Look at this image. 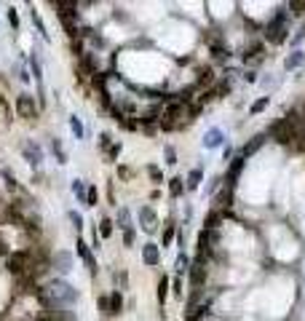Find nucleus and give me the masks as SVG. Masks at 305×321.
Returning a JSON list of instances; mask_svg holds the SVG:
<instances>
[{"mask_svg": "<svg viewBox=\"0 0 305 321\" xmlns=\"http://www.w3.org/2000/svg\"><path fill=\"white\" fill-rule=\"evenodd\" d=\"M222 217H225V214L220 212V209H211L209 217H206V230H217V228H220V222H222Z\"/></svg>", "mask_w": 305, "mask_h": 321, "instance_id": "nucleus-17", "label": "nucleus"}, {"mask_svg": "<svg viewBox=\"0 0 305 321\" xmlns=\"http://www.w3.org/2000/svg\"><path fill=\"white\" fill-rule=\"evenodd\" d=\"M177 235V228H174V222H169L166 228H163V235H161V241H163V246H169L171 244V238Z\"/></svg>", "mask_w": 305, "mask_h": 321, "instance_id": "nucleus-24", "label": "nucleus"}, {"mask_svg": "<svg viewBox=\"0 0 305 321\" xmlns=\"http://www.w3.org/2000/svg\"><path fill=\"white\" fill-rule=\"evenodd\" d=\"M169 297V278L166 276H161L158 278V303L163 305V300Z\"/></svg>", "mask_w": 305, "mask_h": 321, "instance_id": "nucleus-20", "label": "nucleus"}, {"mask_svg": "<svg viewBox=\"0 0 305 321\" xmlns=\"http://www.w3.org/2000/svg\"><path fill=\"white\" fill-rule=\"evenodd\" d=\"M265 41H270L273 46L287 41V11L284 8H278V14L268 22V27H265Z\"/></svg>", "mask_w": 305, "mask_h": 321, "instance_id": "nucleus-3", "label": "nucleus"}, {"mask_svg": "<svg viewBox=\"0 0 305 321\" xmlns=\"http://www.w3.org/2000/svg\"><path fill=\"white\" fill-rule=\"evenodd\" d=\"M139 222H142V228L148 233H155L158 230V217H155V212H152L150 206H142L139 209Z\"/></svg>", "mask_w": 305, "mask_h": 321, "instance_id": "nucleus-7", "label": "nucleus"}, {"mask_svg": "<svg viewBox=\"0 0 305 321\" xmlns=\"http://www.w3.org/2000/svg\"><path fill=\"white\" fill-rule=\"evenodd\" d=\"M222 139H225L222 129H209V132L203 134V145H206V147H220Z\"/></svg>", "mask_w": 305, "mask_h": 321, "instance_id": "nucleus-10", "label": "nucleus"}, {"mask_svg": "<svg viewBox=\"0 0 305 321\" xmlns=\"http://www.w3.org/2000/svg\"><path fill=\"white\" fill-rule=\"evenodd\" d=\"M99 233H102V238H110V235H112V220H102Z\"/></svg>", "mask_w": 305, "mask_h": 321, "instance_id": "nucleus-32", "label": "nucleus"}, {"mask_svg": "<svg viewBox=\"0 0 305 321\" xmlns=\"http://www.w3.org/2000/svg\"><path fill=\"white\" fill-rule=\"evenodd\" d=\"M190 271V257L188 254H177V273H185Z\"/></svg>", "mask_w": 305, "mask_h": 321, "instance_id": "nucleus-27", "label": "nucleus"}, {"mask_svg": "<svg viewBox=\"0 0 305 321\" xmlns=\"http://www.w3.org/2000/svg\"><path fill=\"white\" fill-rule=\"evenodd\" d=\"M201 180H203V172L201 169H193L190 177H188V190H196L198 185H201Z\"/></svg>", "mask_w": 305, "mask_h": 321, "instance_id": "nucleus-21", "label": "nucleus"}, {"mask_svg": "<svg viewBox=\"0 0 305 321\" xmlns=\"http://www.w3.org/2000/svg\"><path fill=\"white\" fill-rule=\"evenodd\" d=\"M244 81H249V83H254V81H257V75H254V73H247V75H244Z\"/></svg>", "mask_w": 305, "mask_h": 321, "instance_id": "nucleus-44", "label": "nucleus"}, {"mask_svg": "<svg viewBox=\"0 0 305 321\" xmlns=\"http://www.w3.org/2000/svg\"><path fill=\"white\" fill-rule=\"evenodd\" d=\"M303 41H305V24H303V27H300V32H297V35L292 38V46H300Z\"/></svg>", "mask_w": 305, "mask_h": 321, "instance_id": "nucleus-37", "label": "nucleus"}, {"mask_svg": "<svg viewBox=\"0 0 305 321\" xmlns=\"http://www.w3.org/2000/svg\"><path fill=\"white\" fill-rule=\"evenodd\" d=\"M118 155H121V142H112V147L107 150V158H110V161H115Z\"/></svg>", "mask_w": 305, "mask_h": 321, "instance_id": "nucleus-35", "label": "nucleus"}, {"mask_svg": "<svg viewBox=\"0 0 305 321\" xmlns=\"http://www.w3.org/2000/svg\"><path fill=\"white\" fill-rule=\"evenodd\" d=\"M70 129H72V134H75L78 139L83 137V123H81V118H78V115H70Z\"/></svg>", "mask_w": 305, "mask_h": 321, "instance_id": "nucleus-25", "label": "nucleus"}, {"mask_svg": "<svg viewBox=\"0 0 305 321\" xmlns=\"http://www.w3.org/2000/svg\"><path fill=\"white\" fill-rule=\"evenodd\" d=\"M72 193H75L78 204H86V195H89V187H86V182H81V180H72Z\"/></svg>", "mask_w": 305, "mask_h": 321, "instance_id": "nucleus-16", "label": "nucleus"}, {"mask_svg": "<svg viewBox=\"0 0 305 321\" xmlns=\"http://www.w3.org/2000/svg\"><path fill=\"white\" fill-rule=\"evenodd\" d=\"M121 311H123V297H121V292H112L110 294V316H118Z\"/></svg>", "mask_w": 305, "mask_h": 321, "instance_id": "nucleus-18", "label": "nucleus"}, {"mask_svg": "<svg viewBox=\"0 0 305 321\" xmlns=\"http://www.w3.org/2000/svg\"><path fill=\"white\" fill-rule=\"evenodd\" d=\"M99 147H102V150H110V147H112V142H110V134H107V132L99 134Z\"/></svg>", "mask_w": 305, "mask_h": 321, "instance_id": "nucleus-33", "label": "nucleus"}, {"mask_svg": "<svg viewBox=\"0 0 305 321\" xmlns=\"http://www.w3.org/2000/svg\"><path fill=\"white\" fill-rule=\"evenodd\" d=\"M134 238H137L134 230H123V244H126V246H131V244H134Z\"/></svg>", "mask_w": 305, "mask_h": 321, "instance_id": "nucleus-38", "label": "nucleus"}, {"mask_svg": "<svg viewBox=\"0 0 305 321\" xmlns=\"http://www.w3.org/2000/svg\"><path fill=\"white\" fill-rule=\"evenodd\" d=\"M148 172H150V177H152V180H155V182H161V180H163V177H161V172H158L155 166H150Z\"/></svg>", "mask_w": 305, "mask_h": 321, "instance_id": "nucleus-41", "label": "nucleus"}, {"mask_svg": "<svg viewBox=\"0 0 305 321\" xmlns=\"http://www.w3.org/2000/svg\"><path fill=\"white\" fill-rule=\"evenodd\" d=\"M8 22H11V27H14V30L19 27V14H16V11H14V8H11V11H8Z\"/></svg>", "mask_w": 305, "mask_h": 321, "instance_id": "nucleus-39", "label": "nucleus"}, {"mask_svg": "<svg viewBox=\"0 0 305 321\" xmlns=\"http://www.w3.org/2000/svg\"><path fill=\"white\" fill-rule=\"evenodd\" d=\"M16 115H19V118H24V121H35V118H38L35 96H30V94H19V96H16Z\"/></svg>", "mask_w": 305, "mask_h": 321, "instance_id": "nucleus-4", "label": "nucleus"}, {"mask_svg": "<svg viewBox=\"0 0 305 321\" xmlns=\"http://www.w3.org/2000/svg\"><path fill=\"white\" fill-rule=\"evenodd\" d=\"M38 300L43 303V308H46L49 313H59L62 308H67V305L75 303V300H78V292L72 289L67 281L51 278L46 286H41V289H38Z\"/></svg>", "mask_w": 305, "mask_h": 321, "instance_id": "nucleus-1", "label": "nucleus"}, {"mask_svg": "<svg viewBox=\"0 0 305 321\" xmlns=\"http://www.w3.org/2000/svg\"><path fill=\"white\" fill-rule=\"evenodd\" d=\"M214 83V73H211L209 67H203L201 73H198V86H211Z\"/></svg>", "mask_w": 305, "mask_h": 321, "instance_id": "nucleus-22", "label": "nucleus"}, {"mask_svg": "<svg viewBox=\"0 0 305 321\" xmlns=\"http://www.w3.org/2000/svg\"><path fill=\"white\" fill-rule=\"evenodd\" d=\"M230 204H233V190L225 187L220 195H217V206H220V212H225V209H230Z\"/></svg>", "mask_w": 305, "mask_h": 321, "instance_id": "nucleus-15", "label": "nucleus"}, {"mask_svg": "<svg viewBox=\"0 0 305 321\" xmlns=\"http://www.w3.org/2000/svg\"><path fill=\"white\" fill-rule=\"evenodd\" d=\"M51 265H54L59 273H70L72 271V254L70 252H56L54 260H51Z\"/></svg>", "mask_w": 305, "mask_h": 321, "instance_id": "nucleus-8", "label": "nucleus"}, {"mask_svg": "<svg viewBox=\"0 0 305 321\" xmlns=\"http://www.w3.org/2000/svg\"><path fill=\"white\" fill-rule=\"evenodd\" d=\"M303 62H305L303 51H295V54H289V56H287V62H284V67H287V70H295V67H300Z\"/></svg>", "mask_w": 305, "mask_h": 321, "instance_id": "nucleus-19", "label": "nucleus"}, {"mask_svg": "<svg viewBox=\"0 0 305 321\" xmlns=\"http://www.w3.org/2000/svg\"><path fill=\"white\" fill-rule=\"evenodd\" d=\"M97 308H99L102 313H107V316H110V294H102V297L97 300Z\"/></svg>", "mask_w": 305, "mask_h": 321, "instance_id": "nucleus-30", "label": "nucleus"}, {"mask_svg": "<svg viewBox=\"0 0 305 321\" xmlns=\"http://www.w3.org/2000/svg\"><path fill=\"white\" fill-rule=\"evenodd\" d=\"M86 206H97V187H89V195H86Z\"/></svg>", "mask_w": 305, "mask_h": 321, "instance_id": "nucleus-36", "label": "nucleus"}, {"mask_svg": "<svg viewBox=\"0 0 305 321\" xmlns=\"http://www.w3.org/2000/svg\"><path fill=\"white\" fill-rule=\"evenodd\" d=\"M32 24H35L38 32H41V35L46 38V41H49V32H46V24H43V19L38 16V11H32Z\"/></svg>", "mask_w": 305, "mask_h": 321, "instance_id": "nucleus-28", "label": "nucleus"}, {"mask_svg": "<svg viewBox=\"0 0 305 321\" xmlns=\"http://www.w3.org/2000/svg\"><path fill=\"white\" fill-rule=\"evenodd\" d=\"M0 254H5V257H8V246H5V241H3V235H0Z\"/></svg>", "mask_w": 305, "mask_h": 321, "instance_id": "nucleus-42", "label": "nucleus"}, {"mask_svg": "<svg viewBox=\"0 0 305 321\" xmlns=\"http://www.w3.org/2000/svg\"><path fill=\"white\" fill-rule=\"evenodd\" d=\"M67 217H70L75 230H83V217H81V214H78V212H67Z\"/></svg>", "mask_w": 305, "mask_h": 321, "instance_id": "nucleus-31", "label": "nucleus"}, {"mask_svg": "<svg viewBox=\"0 0 305 321\" xmlns=\"http://www.w3.org/2000/svg\"><path fill=\"white\" fill-rule=\"evenodd\" d=\"M24 158H27V161L32 163V166H38V163L43 161V150L30 142V145H24Z\"/></svg>", "mask_w": 305, "mask_h": 321, "instance_id": "nucleus-12", "label": "nucleus"}, {"mask_svg": "<svg viewBox=\"0 0 305 321\" xmlns=\"http://www.w3.org/2000/svg\"><path fill=\"white\" fill-rule=\"evenodd\" d=\"M262 142H265V137H262V134H257L254 139H252V142H247V145H244V150H241V155H244V158H249V155H254L257 150L262 147Z\"/></svg>", "mask_w": 305, "mask_h": 321, "instance_id": "nucleus-13", "label": "nucleus"}, {"mask_svg": "<svg viewBox=\"0 0 305 321\" xmlns=\"http://www.w3.org/2000/svg\"><path fill=\"white\" fill-rule=\"evenodd\" d=\"M158 260H161V249H158V244H145L142 246V263L145 265H158Z\"/></svg>", "mask_w": 305, "mask_h": 321, "instance_id": "nucleus-9", "label": "nucleus"}, {"mask_svg": "<svg viewBox=\"0 0 305 321\" xmlns=\"http://www.w3.org/2000/svg\"><path fill=\"white\" fill-rule=\"evenodd\" d=\"M203 278H206V265L193 263V265H190V281H193V286H196V289L203 284Z\"/></svg>", "mask_w": 305, "mask_h": 321, "instance_id": "nucleus-11", "label": "nucleus"}, {"mask_svg": "<svg viewBox=\"0 0 305 321\" xmlns=\"http://www.w3.org/2000/svg\"><path fill=\"white\" fill-rule=\"evenodd\" d=\"M289 14H292V16L305 14V0H292V3H289Z\"/></svg>", "mask_w": 305, "mask_h": 321, "instance_id": "nucleus-26", "label": "nucleus"}, {"mask_svg": "<svg viewBox=\"0 0 305 321\" xmlns=\"http://www.w3.org/2000/svg\"><path fill=\"white\" fill-rule=\"evenodd\" d=\"M268 102H270V99H268V96H262V99H257L254 104H252V110H249V113H252V115H257V113H262V110H265V107H268Z\"/></svg>", "mask_w": 305, "mask_h": 321, "instance_id": "nucleus-29", "label": "nucleus"}, {"mask_svg": "<svg viewBox=\"0 0 305 321\" xmlns=\"http://www.w3.org/2000/svg\"><path fill=\"white\" fill-rule=\"evenodd\" d=\"M78 257L86 263V268H89V273L91 276H97V260H94V254H91V249H89V244L86 241H78Z\"/></svg>", "mask_w": 305, "mask_h": 321, "instance_id": "nucleus-6", "label": "nucleus"}, {"mask_svg": "<svg viewBox=\"0 0 305 321\" xmlns=\"http://www.w3.org/2000/svg\"><path fill=\"white\" fill-rule=\"evenodd\" d=\"M32 265H35V254H32L30 249H19V252L5 257V268H8V273H14V276H19V278L27 276V273L32 271Z\"/></svg>", "mask_w": 305, "mask_h": 321, "instance_id": "nucleus-2", "label": "nucleus"}, {"mask_svg": "<svg viewBox=\"0 0 305 321\" xmlns=\"http://www.w3.org/2000/svg\"><path fill=\"white\" fill-rule=\"evenodd\" d=\"M244 155L238 153V155H233L230 158V166H228V174H225V187H230L233 190L236 187V182H238V177H241V172H244Z\"/></svg>", "mask_w": 305, "mask_h": 321, "instance_id": "nucleus-5", "label": "nucleus"}, {"mask_svg": "<svg viewBox=\"0 0 305 321\" xmlns=\"http://www.w3.org/2000/svg\"><path fill=\"white\" fill-rule=\"evenodd\" d=\"M169 193H171V198H180V195L185 193L182 177H171V180H169Z\"/></svg>", "mask_w": 305, "mask_h": 321, "instance_id": "nucleus-14", "label": "nucleus"}, {"mask_svg": "<svg viewBox=\"0 0 305 321\" xmlns=\"http://www.w3.org/2000/svg\"><path fill=\"white\" fill-rule=\"evenodd\" d=\"M118 225L123 228V230H131V214H129V209H121V212H118Z\"/></svg>", "mask_w": 305, "mask_h": 321, "instance_id": "nucleus-23", "label": "nucleus"}, {"mask_svg": "<svg viewBox=\"0 0 305 321\" xmlns=\"http://www.w3.org/2000/svg\"><path fill=\"white\" fill-rule=\"evenodd\" d=\"M174 294H182V278L174 281Z\"/></svg>", "mask_w": 305, "mask_h": 321, "instance_id": "nucleus-43", "label": "nucleus"}, {"mask_svg": "<svg viewBox=\"0 0 305 321\" xmlns=\"http://www.w3.org/2000/svg\"><path fill=\"white\" fill-rule=\"evenodd\" d=\"M166 163H177V155H174V147L166 145Z\"/></svg>", "mask_w": 305, "mask_h": 321, "instance_id": "nucleus-40", "label": "nucleus"}, {"mask_svg": "<svg viewBox=\"0 0 305 321\" xmlns=\"http://www.w3.org/2000/svg\"><path fill=\"white\" fill-rule=\"evenodd\" d=\"M54 153L59 155V163H67V155H64V150H62V142L54 139Z\"/></svg>", "mask_w": 305, "mask_h": 321, "instance_id": "nucleus-34", "label": "nucleus"}]
</instances>
